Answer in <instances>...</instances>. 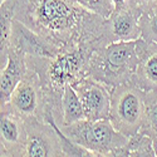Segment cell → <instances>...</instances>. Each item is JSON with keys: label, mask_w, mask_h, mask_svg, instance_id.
<instances>
[{"label": "cell", "mask_w": 157, "mask_h": 157, "mask_svg": "<svg viewBox=\"0 0 157 157\" xmlns=\"http://www.w3.org/2000/svg\"><path fill=\"white\" fill-rule=\"evenodd\" d=\"M152 138V145H153V150H155V155L157 156V133H155L153 136H151Z\"/></svg>", "instance_id": "44dd1931"}, {"label": "cell", "mask_w": 157, "mask_h": 157, "mask_svg": "<svg viewBox=\"0 0 157 157\" xmlns=\"http://www.w3.org/2000/svg\"><path fill=\"white\" fill-rule=\"evenodd\" d=\"M2 2H5V0H2Z\"/></svg>", "instance_id": "7402d4cb"}, {"label": "cell", "mask_w": 157, "mask_h": 157, "mask_svg": "<svg viewBox=\"0 0 157 157\" xmlns=\"http://www.w3.org/2000/svg\"><path fill=\"white\" fill-rule=\"evenodd\" d=\"M4 104L21 117H36L45 122L54 118L49 109L40 78L29 67L25 77L13 90L10 99Z\"/></svg>", "instance_id": "8992f818"}, {"label": "cell", "mask_w": 157, "mask_h": 157, "mask_svg": "<svg viewBox=\"0 0 157 157\" xmlns=\"http://www.w3.org/2000/svg\"><path fill=\"white\" fill-rule=\"evenodd\" d=\"M142 38L147 42H157V0L142 10L140 18Z\"/></svg>", "instance_id": "9a60e30c"}, {"label": "cell", "mask_w": 157, "mask_h": 157, "mask_svg": "<svg viewBox=\"0 0 157 157\" xmlns=\"http://www.w3.org/2000/svg\"><path fill=\"white\" fill-rule=\"evenodd\" d=\"M28 72L27 56L23 52L9 47V58L5 67L0 68V102L2 104L10 99V96L19 82L25 77Z\"/></svg>", "instance_id": "4fadbf2b"}, {"label": "cell", "mask_w": 157, "mask_h": 157, "mask_svg": "<svg viewBox=\"0 0 157 157\" xmlns=\"http://www.w3.org/2000/svg\"><path fill=\"white\" fill-rule=\"evenodd\" d=\"M137 40L111 43L93 50L88 77L106 84L111 90L133 81L138 64Z\"/></svg>", "instance_id": "3957f363"}, {"label": "cell", "mask_w": 157, "mask_h": 157, "mask_svg": "<svg viewBox=\"0 0 157 157\" xmlns=\"http://www.w3.org/2000/svg\"><path fill=\"white\" fill-rule=\"evenodd\" d=\"M71 141L90 151L94 156H124L129 137L118 132L109 118L83 120L59 127Z\"/></svg>", "instance_id": "277c9868"}, {"label": "cell", "mask_w": 157, "mask_h": 157, "mask_svg": "<svg viewBox=\"0 0 157 157\" xmlns=\"http://www.w3.org/2000/svg\"><path fill=\"white\" fill-rule=\"evenodd\" d=\"M14 18L60 50L96 42L104 21L74 0H15Z\"/></svg>", "instance_id": "6da1fadb"}, {"label": "cell", "mask_w": 157, "mask_h": 157, "mask_svg": "<svg viewBox=\"0 0 157 157\" xmlns=\"http://www.w3.org/2000/svg\"><path fill=\"white\" fill-rule=\"evenodd\" d=\"M25 124V143L23 157H60L64 156L59 127L52 118L49 122L36 117H23Z\"/></svg>", "instance_id": "52a82bcc"}, {"label": "cell", "mask_w": 157, "mask_h": 157, "mask_svg": "<svg viewBox=\"0 0 157 157\" xmlns=\"http://www.w3.org/2000/svg\"><path fill=\"white\" fill-rule=\"evenodd\" d=\"M13 47L27 56V57H47L53 58L57 56L60 49L47 42L43 36L28 28L20 20L14 18L13 29L10 36V44Z\"/></svg>", "instance_id": "8fae6325"}, {"label": "cell", "mask_w": 157, "mask_h": 157, "mask_svg": "<svg viewBox=\"0 0 157 157\" xmlns=\"http://www.w3.org/2000/svg\"><path fill=\"white\" fill-rule=\"evenodd\" d=\"M2 135H0V156L23 157L25 132L24 120L20 114L2 104Z\"/></svg>", "instance_id": "30bf717a"}, {"label": "cell", "mask_w": 157, "mask_h": 157, "mask_svg": "<svg viewBox=\"0 0 157 157\" xmlns=\"http://www.w3.org/2000/svg\"><path fill=\"white\" fill-rule=\"evenodd\" d=\"M140 132L150 137L157 133V90L145 93V122Z\"/></svg>", "instance_id": "e0dca14e"}, {"label": "cell", "mask_w": 157, "mask_h": 157, "mask_svg": "<svg viewBox=\"0 0 157 157\" xmlns=\"http://www.w3.org/2000/svg\"><path fill=\"white\" fill-rule=\"evenodd\" d=\"M62 114H63V126L72 124L86 120V113L82 101L75 92L73 86L67 84L64 88L62 97Z\"/></svg>", "instance_id": "5bb4252c"}, {"label": "cell", "mask_w": 157, "mask_h": 157, "mask_svg": "<svg viewBox=\"0 0 157 157\" xmlns=\"http://www.w3.org/2000/svg\"><path fill=\"white\" fill-rule=\"evenodd\" d=\"M138 64L133 75V83L145 92L157 90V42L137 39Z\"/></svg>", "instance_id": "7c38bea8"}, {"label": "cell", "mask_w": 157, "mask_h": 157, "mask_svg": "<svg viewBox=\"0 0 157 157\" xmlns=\"http://www.w3.org/2000/svg\"><path fill=\"white\" fill-rule=\"evenodd\" d=\"M127 156L132 157H153L155 150L152 145V138L148 135L138 132L131 136L126 146Z\"/></svg>", "instance_id": "2e32d148"}, {"label": "cell", "mask_w": 157, "mask_h": 157, "mask_svg": "<svg viewBox=\"0 0 157 157\" xmlns=\"http://www.w3.org/2000/svg\"><path fill=\"white\" fill-rule=\"evenodd\" d=\"M104 45L98 38L93 43L64 48L53 58L27 57L28 67L35 71L40 78L49 109L58 127L63 126L62 97L65 86H75L88 77L92 53Z\"/></svg>", "instance_id": "7a4b0ae2"}, {"label": "cell", "mask_w": 157, "mask_h": 157, "mask_svg": "<svg viewBox=\"0 0 157 157\" xmlns=\"http://www.w3.org/2000/svg\"><path fill=\"white\" fill-rule=\"evenodd\" d=\"M152 2H155V0H126V4L132 6V8H137V9L143 10Z\"/></svg>", "instance_id": "d6986e66"}, {"label": "cell", "mask_w": 157, "mask_h": 157, "mask_svg": "<svg viewBox=\"0 0 157 157\" xmlns=\"http://www.w3.org/2000/svg\"><path fill=\"white\" fill-rule=\"evenodd\" d=\"M142 10L124 4L120 9H114L112 14L104 18L101 28L99 40L108 45L118 42H132L142 38L140 18Z\"/></svg>", "instance_id": "ba28073f"}, {"label": "cell", "mask_w": 157, "mask_h": 157, "mask_svg": "<svg viewBox=\"0 0 157 157\" xmlns=\"http://www.w3.org/2000/svg\"><path fill=\"white\" fill-rule=\"evenodd\" d=\"M73 88L82 101L86 120L98 121L109 118L112 90L106 84L92 77H86Z\"/></svg>", "instance_id": "9c48e42d"}, {"label": "cell", "mask_w": 157, "mask_h": 157, "mask_svg": "<svg viewBox=\"0 0 157 157\" xmlns=\"http://www.w3.org/2000/svg\"><path fill=\"white\" fill-rule=\"evenodd\" d=\"M145 93L133 82L112 89L109 121L127 137L138 133L145 122Z\"/></svg>", "instance_id": "5b68a950"}, {"label": "cell", "mask_w": 157, "mask_h": 157, "mask_svg": "<svg viewBox=\"0 0 157 157\" xmlns=\"http://www.w3.org/2000/svg\"><path fill=\"white\" fill-rule=\"evenodd\" d=\"M75 3L82 5L87 10L96 13V14L107 18L112 14V11L114 10V5L112 3V0H74Z\"/></svg>", "instance_id": "ac0fdd59"}, {"label": "cell", "mask_w": 157, "mask_h": 157, "mask_svg": "<svg viewBox=\"0 0 157 157\" xmlns=\"http://www.w3.org/2000/svg\"><path fill=\"white\" fill-rule=\"evenodd\" d=\"M112 3L114 5V9H120L126 4V0H112Z\"/></svg>", "instance_id": "ffe728a7"}]
</instances>
